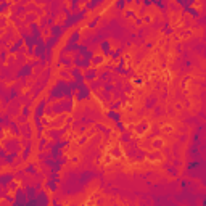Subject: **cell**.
I'll return each instance as SVG.
<instances>
[{"label":"cell","mask_w":206,"mask_h":206,"mask_svg":"<svg viewBox=\"0 0 206 206\" xmlns=\"http://www.w3.org/2000/svg\"><path fill=\"white\" fill-rule=\"evenodd\" d=\"M8 8H10V3H8V2H2V3H0V15H2V13H5Z\"/></svg>","instance_id":"22"},{"label":"cell","mask_w":206,"mask_h":206,"mask_svg":"<svg viewBox=\"0 0 206 206\" xmlns=\"http://www.w3.org/2000/svg\"><path fill=\"white\" fill-rule=\"evenodd\" d=\"M0 61H6V52L5 50H0Z\"/></svg>","instance_id":"30"},{"label":"cell","mask_w":206,"mask_h":206,"mask_svg":"<svg viewBox=\"0 0 206 206\" xmlns=\"http://www.w3.org/2000/svg\"><path fill=\"white\" fill-rule=\"evenodd\" d=\"M13 180V174H2L0 176V185H6Z\"/></svg>","instance_id":"15"},{"label":"cell","mask_w":206,"mask_h":206,"mask_svg":"<svg viewBox=\"0 0 206 206\" xmlns=\"http://www.w3.org/2000/svg\"><path fill=\"white\" fill-rule=\"evenodd\" d=\"M124 2H126V3H127V5H131V3H132V2H134V0H124Z\"/></svg>","instance_id":"37"},{"label":"cell","mask_w":206,"mask_h":206,"mask_svg":"<svg viewBox=\"0 0 206 206\" xmlns=\"http://www.w3.org/2000/svg\"><path fill=\"white\" fill-rule=\"evenodd\" d=\"M97 76H98V71L97 68H87L86 69V73H84V81L86 82H92V81H95L97 79Z\"/></svg>","instance_id":"2"},{"label":"cell","mask_w":206,"mask_h":206,"mask_svg":"<svg viewBox=\"0 0 206 206\" xmlns=\"http://www.w3.org/2000/svg\"><path fill=\"white\" fill-rule=\"evenodd\" d=\"M10 131H11V134H15V135H19V127H18V124L13 121V123H10Z\"/></svg>","instance_id":"20"},{"label":"cell","mask_w":206,"mask_h":206,"mask_svg":"<svg viewBox=\"0 0 206 206\" xmlns=\"http://www.w3.org/2000/svg\"><path fill=\"white\" fill-rule=\"evenodd\" d=\"M103 3V0H89V2L86 3V10H95L98 5H102Z\"/></svg>","instance_id":"9"},{"label":"cell","mask_w":206,"mask_h":206,"mask_svg":"<svg viewBox=\"0 0 206 206\" xmlns=\"http://www.w3.org/2000/svg\"><path fill=\"white\" fill-rule=\"evenodd\" d=\"M31 74H32V66L29 63H24V65L21 66V69L16 73V77H29Z\"/></svg>","instance_id":"3"},{"label":"cell","mask_w":206,"mask_h":206,"mask_svg":"<svg viewBox=\"0 0 206 206\" xmlns=\"http://www.w3.org/2000/svg\"><path fill=\"white\" fill-rule=\"evenodd\" d=\"M45 187H47L48 190H52V192H56V188H58V187H56V182L52 180V179H48V180L45 182Z\"/></svg>","instance_id":"19"},{"label":"cell","mask_w":206,"mask_h":206,"mask_svg":"<svg viewBox=\"0 0 206 206\" xmlns=\"http://www.w3.org/2000/svg\"><path fill=\"white\" fill-rule=\"evenodd\" d=\"M50 32H52V35H55V37H60L61 39V35H63V27L60 26V24H53V26H50Z\"/></svg>","instance_id":"8"},{"label":"cell","mask_w":206,"mask_h":206,"mask_svg":"<svg viewBox=\"0 0 206 206\" xmlns=\"http://www.w3.org/2000/svg\"><path fill=\"white\" fill-rule=\"evenodd\" d=\"M79 40H81V32L77 31V29H74L73 32L69 34V37H68V40H66V44L73 45V44H77Z\"/></svg>","instance_id":"6"},{"label":"cell","mask_w":206,"mask_h":206,"mask_svg":"<svg viewBox=\"0 0 206 206\" xmlns=\"http://www.w3.org/2000/svg\"><path fill=\"white\" fill-rule=\"evenodd\" d=\"M26 148H24V150H23V153H21V160H29V156H31V142H29V143H26L24 145Z\"/></svg>","instance_id":"14"},{"label":"cell","mask_w":206,"mask_h":206,"mask_svg":"<svg viewBox=\"0 0 206 206\" xmlns=\"http://www.w3.org/2000/svg\"><path fill=\"white\" fill-rule=\"evenodd\" d=\"M116 87L115 86H113V84H105V86H103V90L105 92H111V90H115Z\"/></svg>","instance_id":"24"},{"label":"cell","mask_w":206,"mask_h":206,"mask_svg":"<svg viewBox=\"0 0 206 206\" xmlns=\"http://www.w3.org/2000/svg\"><path fill=\"white\" fill-rule=\"evenodd\" d=\"M142 23H143V21H142L140 18H135V24H142Z\"/></svg>","instance_id":"36"},{"label":"cell","mask_w":206,"mask_h":206,"mask_svg":"<svg viewBox=\"0 0 206 206\" xmlns=\"http://www.w3.org/2000/svg\"><path fill=\"white\" fill-rule=\"evenodd\" d=\"M184 11H187L192 18H198V16H200V11H198L196 8H193V6H184Z\"/></svg>","instance_id":"13"},{"label":"cell","mask_w":206,"mask_h":206,"mask_svg":"<svg viewBox=\"0 0 206 206\" xmlns=\"http://www.w3.org/2000/svg\"><path fill=\"white\" fill-rule=\"evenodd\" d=\"M106 115H108V118H110L111 121H115V123L121 121V113H119V111H116V110H110L108 113H106Z\"/></svg>","instance_id":"11"},{"label":"cell","mask_w":206,"mask_h":206,"mask_svg":"<svg viewBox=\"0 0 206 206\" xmlns=\"http://www.w3.org/2000/svg\"><path fill=\"white\" fill-rule=\"evenodd\" d=\"M121 105H123V102H113V103L110 105V110H118Z\"/></svg>","instance_id":"25"},{"label":"cell","mask_w":206,"mask_h":206,"mask_svg":"<svg viewBox=\"0 0 206 206\" xmlns=\"http://www.w3.org/2000/svg\"><path fill=\"white\" fill-rule=\"evenodd\" d=\"M60 77H63V79H69V77H71V74L68 73V71H60Z\"/></svg>","instance_id":"26"},{"label":"cell","mask_w":206,"mask_h":206,"mask_svg":"<svg viewBox=\"0 0 206 206\" xmlns=\"http://www.w3.org/2000/svg\"><path fill=\"white\" fill-rule=\"evenodd\" d=\"M121 53H123V47H119V48H116V50H111V60L115 61V60H118L119 56H121Z\"/></svg>","instance_id":"18"},{"label":"cell","mask_w":206,"mask_h":206,"mask_svg":"<svg viewBox=\"0 0 206 206\" xmlns=\"http://www.w3.org/2000/svg\"><path fill=\"white\" fill-rule=\"evenodd\" d=\"M116 127H118L119 132H124V131H126V129H124V124L121 123V121H118V123H116Z\"/></svg>","instance_id":"29"},{"label":"cell","mask_w":206,"mask_h":206,"mask_svg":"<svg viewBox=\"0 0 206 206\" xmlns=\"http://www.w3.org/2000/svg\"><path fill=\"white\" fill-rule=\"evenodd\" d=\"M129 139H131V135H129V134H123V140H124V142H127Z\"/></svg>","instance_id":"35"},{"label":"cell","mask_w":206,"mask_h":206,"mask_svg":"<svg viewBox=\"0 0 206 206\" xmlns=\"http://www.w3.org/2000/svg\"><path fill=\"white\" fill-rule=\"evenodd\" d=\"M69 74H71V77L77 82V84H81V82H86L84 81V74L81 73V68H77V66H74L73 69L69 71Z\"/></svg>","instance_id":"4"},{"label":"cell","mask_w":206,"mask_h":206,"mask_svg":"<svg viewBox=\"0 0 206 206\" xmlns=\"http://www.w3.org/2000/svg\"><path fill=\"white\" fill-rule=\"evenodd\" d=\"M169 24H164V27H163V32H164L166 35H169V34H172V27H168Z\"/></svg>","instance_id":"27"},{"label":"cell","mask_w":206,"mask_h":206,"mask_svg":"<svg viewBox=\"0 0 206 206\" xmlns=\"http://www.w3.org/2000/svg\"><path fill=\"white\" fill-rule=\"evenodd\" d=\"M35 18H37V15H26L24 21H26V23H31V21H32V19H35Z\"/></svg>","instance_id":"28"},{"label":"cell","mask_w":206,"mask_h":206,"mask_svg":"<svg viewBox=\"0 0 206 206\" xmlns=\"http://www.w3.org/2000/svg\"><path fill=\"white\" fill-rule=\"evenodd\" d=\"M147 129H148V124H147V123H140V124L135 126V132H137V134H145Z\"/></svg>","instance_id":"17"},{"label":"cell","mask_w":206,"mask_h":206,"mask_svg":"<svg viewBox=\"0 0 206 206\" xmlns=\"http://www.w3.org/2000/svg\"><path fill=\"white\" fill-rule=\"evenodd\" d=\"M24 171L26 172H29V174H37V169H35V166L34 164H27V168H24Z\"/></svg>","instance_id":"21"},{"label":"cell","mask_w":206,"mask_h":206,"mask_svg":"<svg viewBox=\"0 0 206 206\" xmlns=\"http://www.w3.org/2000/svg\"><path fill=\"white\" fill-rule=\"evenodd\" d=\"M100 50H102V55L103 56H108L111 53V44H110V40H102Z\"/></svg>","instance_id":"7"},{"label":"cell","mask_w":206,"mask_h":206,"mask_svg":"<svg viewBox=\"0 0 206 206\" xmlns=\"http://www.w3.org/2000/svg\"><path fill=\"white\" fill-rule=\"evenodd\" d=\"M156 102H158V98H156V97H148L145 100V108H153V106L156 105Z\"/></svg>","instance_id":"16"},{"label":"cell","mask_w":206,"mask_h":206,"mask_svg":"<svg viewBox=\"0 0 206 206\" xmlns=\"http://www.w3.org/2000/svg\"><path fill=\"white\" fill-rule=\"evenodd\" d=\"M153 147H156V148H158V147H163V142H161L160 139H156V140L153 142Z\"/></svg>","instance_id":"32"},{"label":"cell","mask_w":206,"mask_h":206,"mask_svg":"<svg viewBox=\"0 0 206 206\" xmlns=\"http://www.w3.org/2000/svg\"><path fill=\"white\" fill-rule=\"evenodd\" d=\"M126 16H127V18H135V11L127 10V11H126Z\"/></svg>","instance_id":"31"},{"label":"cell","mask_w":206,"mask_h":206,"mask_svg":"<svg viewBox=\"0 0 206 206\" xmlns=\"http://www.w3.org/2000/svg\"><path fill=\"white\" fill-rule=\"evenodd\" d=\"M102 63H105V56H103V55H97V56H92V60H90V65H94L95 68H97V66H100Z\"/></svg>","instance_id":"10"},{"label":"cell","mask_w":206,"mask_h":206,"mask_svg":"<svg viewBox=\"0 0 206 206\" xmlns=\"http://www.w3.org/2000/svg\"><path fill=\"white\" fill-rule=\"evenodd\" d=\"M19 135H23L26 139H31L32 137V126L31 124H24V126H21L19 127Z\"/></svg>","instance_id":"5"},{"label":"cell","mask_w":206,"mask_h":206,"mask_svg":"<svg viewBox=\"0 0 206 206\" xmlns=\"http://www.w3.org/2000/svg\"><path fill=\"white\" fill-rule=\"evenodd\" d=\"M132 90V86H131V84H126V86H124V92H131Z\"/></svg>","instance_id":"34"},{"label":"cell","mask_w":206,"mask_h":206,"mask_svg":"<svg viewBox=\"0 0 206 206\" xmlns=\"http://www.w3.org/2000/svg\"><path fill=\"white\" fill-rule=\"evenodd\" d=\"M98 21H100V16H95V18L92 19V21H89V27H95Z\"/></svg>","instance_id":"23"},{"label":"cell","mask_w":206,"mask_h":206,"mask_svg":"<svg viewBox=\"0 0 206 206\" xmlns=\"http://www.w3.org/2000/svg\"><path fill=\"white\" fill-rule=\"evenodd\" d=\"M142 5H143L145 8H148V6L151 5V0H142Z\"/></svg>","instance_id":"33"},{"label":"cell","mask_w":206,"mask_h":206,"mask_svg":"<svg viewBox=\"0 0 206 206\" xmlns=\"http://www.w3.org/2000/svg\"><path fill=\"white\" fill-rule=\"evenodd\" d=\"M23 44H24L23 37H21V39H18V40L15 42V44H13V45L10 47V53H16V52L19 50V48H21V45H23Z\"/></svg>","instance_id":"12"},{"label":"cell","mask_w":206,"mask_h":206,"mask_svg":"<svg viewBox=\"0 0 206 206\" xmlns=\"http://www.w3.org/2000/svg\"><path fill=\"white\" fill-rule=\"evenodd\" d=\"M48 100H40L39 105H35V108H34V119H42V116H44V113H45V106H47Z\"/></svg>","instance_id":"1"}]
</instances>
